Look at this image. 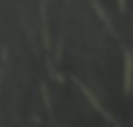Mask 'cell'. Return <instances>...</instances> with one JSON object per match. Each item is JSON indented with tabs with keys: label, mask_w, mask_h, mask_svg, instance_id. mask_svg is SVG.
Returning <instances> with one entry per match:
<instances>
[{
	"label": "cell",
	"mask_w": 133,
	"mask_h": 127,
	"mask_svg": "<svg viewBox=\"0 0 133 127\" xmlns=\"http://www.w3.org/2000/svg\"><path fill=\"white\" fill-rule=\"evenodd\" d=\"M133 90V52L123 48V93L131 94Z\"/></svg>",
	"instance_id": "obj_1"
},
{
	"label": "cell",
	"mask_w": 133,
	"mask_h": 127,
	"mask_svg": "<svg viewBox=\"0 0 133 127\" xmlns=\"http://www.w3.org/2000/svg\"><path fill=\"white\" fill-rule=\"evenodd\" d=\"M93 6H95V10L98 12V17H100V19L104 21V23H106V27H108V31H110V33H114V35H116V29H114L112 21L108 19V16H106V13H104V10H102V8H100V4H98V2H93Z\"/></svg>",
	"instance_id": "obj_2"
},
{
	"label": "cell",
	"mask_w": 133,
	"mask_h": 127,
	"mask_svg": "<svg viewBox=\"0 0 133 127\" xmlns=\"http://www.w3.org/2000/svg\"><path fill=\"white\" fill-rule=\"evenodd\" d=\"M118 6H120V12H125V0H118Z\"/></svg>",
	"instance_id": "obj_3"
}]
</instances>
